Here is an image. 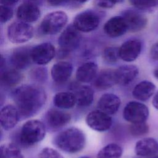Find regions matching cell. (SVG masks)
Segmentation results:
<instances>
[{"instance_id":"obj_18","label":"cell","mask_w":158,"mask_h":158,"mask_svg":"<svg viewBox=\"0 0 158 158\" xmlns=\"http://www.w3.org/2000/svg\"><path fill=\"white\" fill-rule=\"evenodd\" d=\"M139 70L134 65H124L115 70L117 84L127 85L132 82L138 75Z\"/></svg>"},{"instance_id":"obj_4","label":"cell","mask_w":158,"mask_h":158,"mask_svg":"<svg viewBox=\"0 0 158 158\" xmlns=\"http://www.w3.org/2000/svg\"><path fill=\"white\" fill-rule=\"evenodd\" d=\"M68 20L65 12L55 11L47 14L41 22L40 30L46 35H54L59 33L65 27Z\"/></svg>"},{"instance_id":"obj_36","label":"cell","mask_w":158,"mask_h":158,"mask_svg":"<svg viewBox=\"0 0 158 158\" xmlns=\"http://www.w3.org/2000/svg\"><path fill=\"white\" fill-rule=\"evenodd\" d=\"M123 0H96L97 4L102 8L109 9L112 7L117 3H120Z\"/></svg>"},{"instance_id":"obj_8","label":"cell","mask_w":158,"mask_h":158,"mask_svg":"<svg viewBox=\"0 0 158 158\" xmlns=\"http://www.w3.org/2000/svg\"><path fill=\"white\" fill-rule=\"evenodd\" d=\"M99 22V17L95 12L86 10L76 15L73 25L80 31L89 32L98 27Z\"/></svg>"},{"instance_id":"obj_45","label":"cell","mask_w":158,"mask_h":158,"mask_svg":"<svg viewBox=\"0 0 158 158\" xmlns=\"http://www.w3.org/2000/svg\"><path fill=\"white\" fill-rule=\"evenodd\" d=\"M81 158H89V157H81Z\"/></svg>"},{"instance_id":"obj_12","label":"cell","mask_w":158,"mask_h":158,"mask_svg":"<svg viewBox=\"0 0 158 158\" xmlns=\"http://www.w3.org/2000/svg\"><path fill=\"white\" fill-rule=\"evenodd\" d=\"M32 48L29 46H22L14 50L10 56V60L15 69H24L30 65L33 61L31 57Z\"/></svg>"},{"instance_id":"obj_10","label":"cell","mask_w":158,"mask_h":158,"mask_svg":"<svg viewBox=\"0 0 158 158\" xmlns=\"http://www.w3.org/2000/svg\"><path fill=\"white\" fill-rule=\"evenodd\" d=\"M55 54V48L49 43L39 44L33 47L31 50L33 62L38 65H45L49 63L54 58Z\"/></svg>"},{"instance_id":"obj_6","label":"cell","mask_w":158,"mask_h":158,"mask_svg":"<svg viewBox=\"0 0 158 158\" xmlns=\"http://www.w3.org/2000/svg\"><path fill=\"white\" fill-rule=\"evenodd\" d=\"M149 116V109L144 104L131 101L127 104L123 112V117L125 120L131 123L144 122Z\"/></svg>"},{"instance_id":"obj_42","label":"cell","mask_w":158,"mask_h":158,"mask_svg":"<svg viewBox=\"0 0 158 158\" xmlns=\"http://www.w3.org/2000/svg\"><path fill=\"white\" fill-rule=\"evenodd\" d=\"M5 64V60L3 57L2 56H1V69L3 67L4 65Z\"/></svg>"},{"instance_id":"obj_30","label":"cell","mask_w":158,"mask_h":158,"mask_svg":"<svg viewBox=\"0 0 158 158\" xmlns=\"http://www.w3.org/2000/svg\"><path fill=\"white\" fill-rule=\"evenodd\" d=\"M102 57L104 59L109 63L116 62L120 58L119 48L113 46L105 48L102 52Z\"/></svg>"},{"instance_id":"obj_13","label":"cell","mask_w":158,"mask_h":158,"mask_svg":"<svg viewBox=\"0 0 158 158\" xmlns=\"http://www.w3.org/2000/svg\"><path fill=\"white\" fill-rule=\"evenodd\" d=\"M141 46L139 40L131 39L126 41L119 48L120 58L126 62L134 61L139 56Z\"/></svg>"},{"instance_id":"obj_44","label":"cell","mask_w":158,"mask_h":158,"mask_svg":"<svg viewBox=\"0 0 158 158\" xmlns=\"http://www.w3.org/2000/svg\"><path fill=\"white\" fill-rule=\"evenodd\" d=\"M152 158H158V156H156V157H152Z\"/></svg>"},{"instance_id":"obj_23","label":"cell","mask_w":158,"mask_h":158,"mask_svg":"<svg viewBox=\"0 0 158 158\" xmlns=\"http://www.w3.org/2000/svg\"><path fill=\"white\" fill-rule=\"evenodd\" d=\"M156 86L149 81H142L138 83L133 88L132 94L133 97L141 101L149 99L154 93Z\"/></svg>"},{"instance_id":"obj_21","label":"cell","mask_w":158,"mask_h":158,"mask_svg":"<svg viewBox=\"0 0 158 158\" xmlns=\"http://www.w3.org/2000/svg\"><path fill=\"white\" fill-rule=\"evenodd\" d=\"M46 119L51 127L58 128L67 124L71 119V116L65 112L51 109L47 112Z\"/></svg>"},{"instance_id":"obj_29","label":"cell","mask_w":158,"mask_h":158,"mask_svg":"<svg viewBox=\"0 0 158 158\" xmlns=\"http://www.w3.org/2000/svg\"><path fill=\"white\" fill-rule=\"evenodd\" d=\"M1 158H23V156L15 144L6 143L1 146Z\"/></svg>"},{"instance_id":"obj_3","label":"cell","mask_w":158,"mask_h":158,"mask_svg":"<svg viewBox=\"0 0 158 158\" xmlns=\"http://www.w3.org/2000/svg\"><path fill=\"white\" fill-rule=\"evenodd\" d=\"M46 128L38 120H30L22 126L20 133V141L24 146H32L41 141L45 136Z\"/></svg>"},{"instance_id":"obj_35","label":"cell","mask_w":158,"mask_h":158,"mask_svg":"<svg viewBox=\"0 0 158 158\" xmlns=\"http://www.w3.org/2000/svg\"><path fill=\"white\" fill-rule=\"evenodd\" d=\"M31 77L38 81H44L47 78V70L43 67L36 68L31 71Z\"/></svg>"},{"instance_id":"obj_38","label":"cell","mask_w":158,"mask_h":158,"mask_svg":"<svg viewBox=\"0 0 158 158\" xmlns=\"http://www.w3.org/2000/svg\"><path fill=\"white\" fill-rule=\"evenodd\" d=\"M48 4L52 6H59L66 4L69 0H46Z\"/></svg>"},{"instance_id":"obj_11","label":"cell","mask_w":158,"mask_h":158,"mask_svg":"<svg viewBox=\"0 0 158 158\" xmlns=\"http://www.w3.org/2000/svg\"><path fill=\"white\" fill-rule=\"evenodd\" d=\"M122 16L125 21L128 31L131 32H137L143 30L148 23L147 18L135 10H126L123 12Z\"/></svg>"},{"instance_id":"obj_34","label":"cell","mask_w":158,"mask_h":158,"mask_svg":"<svg viewBox=\"0 0 158 158\" xmlns=\"http://www.w3.org/2000/svg\"><path fill=\"white\" fill-rule=\"evenodd\" d=\"M13 16L12 9L7 6H1L0 20L1 23H6L8 22Z\"/></svg>"},{"instance_id":"obj_31","label":"cell","mask_w":158,"mask_h":158,"mask_svg":"<svg viewBox=\"0 0 158 158\" xmlns=\"http://www.w3.org/2000/svg\"><path fill=\"white\" fill-rule=\"evenodd\" d=\"M149 126L144 122L131 123L129 130L130 133L134 136H141L147 134L149 131Z\"/></svg>"},{"instance_id":"obj_37","label":"cell","mask_w":158,"mask_h":158,"mask_svg":"<svg viewBox=\"0 0 158 158\" xmlns=\"http://www.w3.org/2000/svg\"><path fill=\"white\" fill-rule=\"evenodd\" d=\"M151 57L156 60H158V42L152 45L150 50Z\"/></svg>"},{"instance_id":"obj_33","label":"cell","mask_w":158,"mask_h":158,"mask_svg":"<svg viewBox=\"0 0 158 158\" xmlns=\"http://www.w3.org/2000/svg\"><path fill=\"white\" fill-rule=\"evenodd\" d=\"M39 158H64L56 150L51 148H43L39 154Z\"/></svg>"},{"instance_id":"obj_28","label":"cell","mask_w":158,"mask_h":158,"mask_svg":"<svg viewBox=\"0 0 158 158\" xmlns=\"http://www.w3.org/2000/svg\"><path fill=\"white\" fill-rule=\"evenodd\" d=\"M22 75L15 69L6 70L1 75V82L6 86H14L22 79Z\"/></svg>"},{"instance_id":"obj_25","label":"cell","mask_w":158,"mask_h":158,"mask_svg":"<svg viewBox=\"0 0 158 158\" xmlns=\"http://www.w3.org/2000/svg\"><path fill=\"white\" fill-rule=\"evenodd\" d=\"M76 98V104L80 107H88L91 104L94 99L93 89L86 85L81 86L74 93Z\"/></svg>"},{"instance_id":"obj_14","label":"cell","mask_w":158,"mask_h":158,"mask_svg":"<svg viewBox=\"0 0 158 158\" xmlns=\"http://www.w3.org/2000/svg\"><path fill=\"white\" fill-rule=\"evenodd\" d=\"M17 16L21 21L28 23L34 22L40 17V10L35 2L28 1L19 6Z\"/></svg>"},{"instance_id":"obj_1","label":"cell","mask_w":158,"mask_h":158,"mask_svg":"<svg viewBox=\"0 0 158 158\" xmlns=\"http://www.w3.org/2000/svg\"><path fill=\"white\" fill-rule=\"evenodd\" d=\"M12 96L19 113L25 117L32 116L38 112L46 99L44 91L33 85H23L17 87Z\"/></svg>"},{"instance_id":"obj_5","label":"cell","mask_w":158,"mask_h":158,"mask_svg":"<svg viewBox=\"0 0 158 158\" xmlns=\"http://www.w3.org/2000/svg\"><path fill=\"white\" fill-rule=\"evenodd\" d=\"M34 30L28 23L19 20L14 22L7 28V36L12 43H24L31 39Z\"/></svg>"},{"instance_id":"obj_22","label":"cell","mask_w":158,"mask_h":158,"mask_svg":"<svg viewBox=\"0 0 158 158\" xmlns=\"http://www.w3.org/2000/svg\"><path fill=\"white\" fill-rule=\"evenodd\" d=\"M98 65L94 62H88L80 65L76 72V78L78 81L88 83L96 78Z\"/></svg>"},{"instance_id":"obj_20","label":"cell","mask_w":158,"mask_h":158,"mask_svg":"<svg viewBox=\"0 0 158 158\" xmlns=\"http://www.w3.org/2000/svg\"><path fill=\"white\" fill-rule=\"evenodd\" d=\"M135 151L141 157L153 156L158 152V142L152 138L141 139L136 143Z\"/></svg>"},{"instance_id":"obj_17","label":"cell","mask_w":158,"mask_h":158,"mask_svg":"<svg viewBox=\"0 0 158 158\" xmlns=\"http://www.w3.org/2000/svg\"><path fill=\"white\" fill-rule=\"evenodd\" d=\"M73 66L71 63L60 61L55 64L51 70L52 80L57 83H63L68 80L72 75Z\"/></svg>"},{"instance_id":"obj_32","label":"cell","mask_w":158,"mask_h":158,"mask_svg":"<svg viewBox=\"0 0 158 158\" xmlns=\"http://www.w3.org/2000/svg\"><path fill=\"white\" fill-rule=\"evenodd\" d=\"M135 7L141 10H151L158 6V0H129Z\"/></svg>"},{"instance_id":"obj_39","label":"cell","mask_w":158,"mask_h":158,"mask_svg":"<svg viewBox=\"0 0 158 158\" xmlns=\"http://www.w3.org/2000/svg\"><path fill=\"white\" fill-rule=\"evenodd\" d=\"M19 0H0L1 5L4 6H12L15 4H16Z\"/></svg>"},{"instance_id":"obj_43","label":"cell","mask_w":158,"mask_h":158,"mask_svg":"<svg viewBox=\"0 0 158 158\" xmlns=\"http://www.w3.org/2000/svg\"><path fill=\"white\" fill-rule=\"evenodd\" d=\"M75 1L77 2H81V3H83V2H85L88 0H75Z\"/></svg>"},{"instance_id":"obj_19","label":"cell","mask_w":158,"mask_h":158,"mask_svg":"<svg viewBox=\"0 0 158 158\" xmlns=\"http://www.w3.org/2000/svg\"><path fill=\"white\" fill-rule=\"evenodd\" d=\"M120 104L121 101L118 96L112 93H106L99 99L98 107L99 110L109 115H112L117 112Z\"/></svg>"},{"instance_id":"obj_2","label":"cell","mask_w":158,"mask_h":158,"mask_svg":"<svg viewBox=\"0 0 158 158\" xmlns=\"http://www.w3.org/2000/svg\"><path fill=\"white\" fill-rule=\"evenodd\" d=\"M54 143L63 151L75 153L84 148L86 138L84 133L80 129L70 127L58 134L55 138Z\"/></svg>"},{"instance_id":"obj_15","label":"cell","mask_w":158,"mask_h":158,"mask_svg":"<svg viewBox=\"0 0 158 158\" xmlns=\"http://www.w3.org/2000/svg\"><path fill=\"white\" fill-rule=\"evenodd\" d=\"M103 30L111 38L121 36L128 31L127 24L122 15L115 16L108 20L104 24Z\"/></svg>"},{"instance_id":"obj_26","label":"cell","mask_w":158,"mask_h":158,"mask_svg":"<svg viewBox=\"0 0 158 158\" xmlns=\"http://www.w3.org/2000/svg\"><path fill=\"white\" fill-rule=\"evenodd\" d=\"M54 104L60 109H70L76 104L74 93L70 92H59L55 94L53 99Z\"/></svg>"},{"instance_id":"obj_24","label":"cell","mask_w":158,"mask_h":158,"mask_svg":"<svg viewBox=\"0 0 158 158\" xmlns=\"http://www.w3.org/2000/svg\"><path fill=\"white\" fill-rule=\"evenodd\" d=\"M117 84L115 70L107 69L101 71L94 80V86L100 89H106Z\"/></svg>"},{"instance_id":"obj_16","label":"cell","mask_w":158,"mask_h":158,"mask_svg":"<svg viewBox=\"0 0 158 158\" xmlns=\"http://www.w3.org/2000/svg\"><path fill=\"white\" fill-rule=\"evenodd\" d=\"M19 111L12 105H6L1 110L0 122L2 127L9 130L13 128L19 119Z\"/></svg>"},{"instance_id":"obj_40","label":"cell","mask_w":158,"mask_h":158,"mask_svg":"<svg viewBox=\"0 0 158 158\" xmlns=\"http://www.w3.org/2000/svg\"><path fill=\"white\" fill-rule=\"evenodd\" d=\"M152 105L153 106L158 109V91L156 93V94L154 95L153 99H152Z\"/></svg>"},{"instance_id":"obj_27","label":"cell","mask_w":158,"mask_h":158,"mask_svg":"<svg viewBox=\"0 0 158 158\" xmlns=\"http://www.w3.org/2000/svg\"><path fill=\"white\" fill-rule=\"evenodd\" d=\"M122 154V148L117 144L110 143L99 151L97 158H120Z\"/></svg>"},{"instance_id":"obj_7","label":"cell","mask_w":158,"mask_h":158,"mask_svg":"<svg viewBox=\"0 0 158 158\" xmlns=\"http://www.w3.org/2000/svg\"><path fill=\"white\" fill-rule=\"evenodd\" d=\"M81 39L80 31L73 25L68 26L58 38V44L60 49L64 52H69L75 49Z\"/></svg>"},{"instance_id":"obj_9","label":"cell","mask_w":158,"mask_h":158,"mask_svg":"<svg viewBox=\"0 0 158 158\" xmlns=\"http://www.w3.org/2000/svg\"><path fill=\"white\" fill-rule=\"evenodd\" d=\"M86 122L92 130L97 131H105L111 127L112 120L109 114L100 110H95L87 115Z\"/></svg>"},{"instance_id":"obj_41","label":"cell","mask_w":158,"mask_h":158,"mask_svg":"<svg viewBox=\"0 0 158 158\" xmlns=\"http://www.w3.org/2000/svg\"><path fill=\"white\" fill-rule=\"evenodd\" d=\"M153 73H154V77H155L157 80H158V67H157V68H156V69L154 70Z\"/></svg>"}]
</instances>
